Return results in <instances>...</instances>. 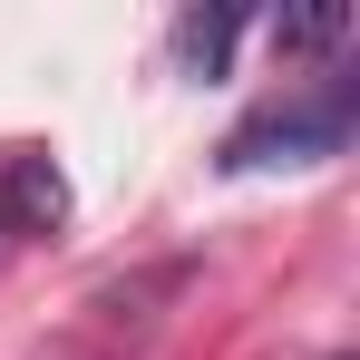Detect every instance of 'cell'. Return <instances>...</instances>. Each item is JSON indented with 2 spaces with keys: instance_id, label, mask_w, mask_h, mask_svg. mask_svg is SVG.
<instances>
[{
  "instance_id": "obj_1",
  "label": "cell",
  "mask_w": 360,
  "mask_h": 360,
  "mask_svg": "<svg viewBox=\"0 0 360 360\" xmlns=\"http://www.w3.org/2000/svg\"><path fill=\"white\" fill-rule=\"evenodd\" d=\"M351 146V88H321L302 108H273V117L234 127L224 166H311V156H341Z\"/></svg>"
},
{
  "instance_id": "obj_2",
  "label": "cell",
  "mask_w": 360,
  "mask_h": 360,
  "mask_svg": "<svg viewBox=\"0 0 360 360\" xmlns=\"http://www.w3.org/2000/svg\"><path fill=\"white\" fill-rule=\"evenodd\" d=\"M234 30H243L234 10H214V20H185V30H176V49H185L195 68H224V49H234Z\"/></svg>"
},
{
  "instance_id": "obj_3",
  "label": "cell",
  "mask_w": 360,
  "mask_h": 360,
  "mask_svg": "<svg viewBox=\"0 0 360 360\" xmlns=\"http://www.w3.org/2000/svg\"><path fill=\"white\" fill-rule=\"evenodd\" d=\"M273 39H283V49H331V39H351V10H302V20H283Z\"/></svg>"
}]
</instances>
